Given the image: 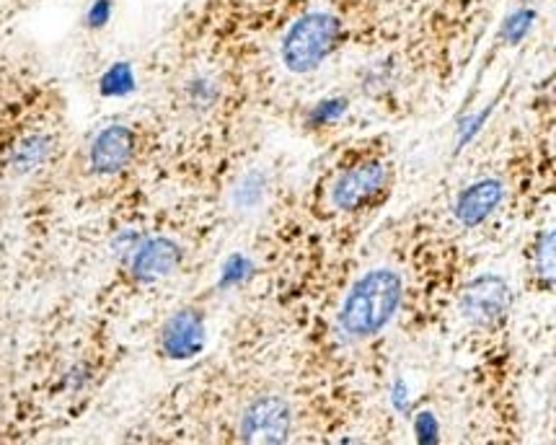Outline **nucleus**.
<instances>
[{
    "label": "nucleus",
    "instance_id": "4",
    "mask_svg": "<svg viewBox=\"0 0 556 445\" xmlns=\"http://www.w3.org/2000/svg\"><path fill=\"white\" fill-rule=\"evenodd\" d=\"M290 428H293V412H290L288 402L277 399V396H262L243 415L241 437L247 443L275 445L288 441Z\"/></svg>",
    "mask_w": 556,
    "mask_h": 445
},
{
    "label": "nucleus",
    "instance_id": "7",
    "mask_svg": "<svg viewBox=\"0 0 556 445\" xmlns=\"http://www.w3.org/2000/svg\"><path fill=\"white\" fill-rule=\"evenodd\" d=\"M181 265V249L172 239L140 241L132 252V275L140 282L164 280Z\"/></svg>",
    "mask_w": 556,
    "mask_h": 445
},
{
    "label": "nucleus",
    "instance_id": "8",
    "mask_svg": "<svg viewBox=\"0 0 556 445\" xmlns=\"http://www.w3.org/2000/svg\"><path fill=\"white\" fill-rule=\"evenodd\" d=\"M205 347V319L197 312H179L164 329V353L172 360H192Z\"/></svg>",
    "mask_w": 556,
    "mask_h": 445
},
{
    "label": "nucleus",
    "instance_id": "9",
    "mask_svg": "<svg viewBox=\"0 0 556 445\" xmlns=\"http://www.w3.org/2000/svg\"><path fill=\"white\" fill-rule=\"evenodd\" d=\"M502 198H505V187L500 179H481L473 181L458 194L456 202V218L464 223L466 228H477L490 215L497 211Z\"/></svg>",
    "mask_w": 556,
    "mask_h": 445
},
{
    "label": "nucleus",
    "instance_id": "15",
    "mask_svg": "<svg viewBox=\"0 0 556 445\" xmlns=\"http://www.w3.org/2000/svg\"><path fill=\"white\" fill-rule=\"evenodd\" d=\"M348 112V101L344 99H327L321 101V104L314 106V112L308 114V123L311 125H329V123H337L342 114Z\"/></svg>",
    "mask_w": 556,
    "mask_h": 445
},
{
    "label": "nucleus",
    "instance_id": "16",
    "mask_svg": "<svg viewBox=\"0 0 556 445\" xmlns=\"http://www.w3.org/2000/svg\"><path fill=\"white\" fill-rule=\"evenodd\" d=\"M415 433H417V441L430 445V443H438V433H440V424L435 420V415L432 412H419L417 420H415Z\"/></svg>",
    "mask_w": 556,
    "mask_h": 445
},
{
    "label": "nucleus",
    "instance_id": "3",
    "mask_svg": "<svg viewBox=\"0 0 556 445\" xmlns=\"http://www.w3.org/2000/svg\"><path fill=\"white\" fill-rule=\"evenodd\" d=\"M510 288L497 275H479L464 288L460 295V314L473 327H494L510 312Z\"/></svg>",
    "mask_w": 556,
    "mask_h": 445
},
{
    "label": "nucleus",
    "instance_id": "17",
    "mask_svg": "<svg viewBox=\"0 0 556 445\" xmlns=\"http://www.w3.org/2000/svg\"><path fill=\"white\" fill-rule=\"evenodd\" d=\"M110 16H112V0H97V3L88 9V26L99 29V26L110 22Z\"/></svg>",
    "mask_w": 556,
    "mask_h": 445
},
{
    "label": "nucleus",
    "instance_id": "2",
    "mask_svg": "<svg viewBox=\"0 0 556 445\" xmlns=\"http://www.w3.org/2000/svg\"><path fill=\"white\" fill-rule=\"evenodd\" d=\"M342 34V24L331 13L316 11L306 13L303 18L290 26L282 39V63L293 73L316 71L331 55Z\"/></svg>",
    "mask_w": 556,
    "mask_h": 445
},
{
    "label": "nucleus",
    "instance_id": "6",
    "mask_svg": "<svg viewBox=\"0 0 556 445\" xmlns=\"http://www.w3.org/2000/svg\"><path fill=\"white\" fill-rule=\"evenodd\" d=\"M132 153H135V135L130 127L110 125L93 138L88 158H91L93 171L117 174L130 164Z\"/></svg>",
    "mask_w": 556,
    "mask_h": 445
},
{
    "label": "nucleus",
    "instance_id": "5",
    "mask_svg": "<svg viewBox=\"0 0 556 445\" xmlns=\"http://www.w3.org/2000/svg\"><path fill=\"white\" fill-rule=\"evenodd\" d=\"M386 181V168L378 161H365V164L350 168L334 185V205L342 211H357L370 198L381 192Z\"/></svg>",
    "mask_w": 556,
    "mask_h": 445
},
{
    "label": "nucleus",
    "instance_id": "10",
    "mask_svg": "<svg viewBox=\"0 0 556 445\" xmlns=\"http://www.w3.org/2000/svg\"><path fill=\"white\" fill-rule=\"evenodd\" d=\"M101 97H110V99H119L127 97V93L135 91V71L130 63H114L110 71L101 76L99 84Z\"/></svg>",
    "mask_w": 556,
    "mask_h": 445
},
{
    "label": "nucleus",
    "instance_id": "12",
    "mask_svg": "<svg viewBox=\"0 0 556 445\" xmlns=\"http://www.w3.org/2000/svg\"><path fill=\"white\" fill-rule=\"evenodd\" d=\"M533 22H535V13L531 9L515 11L513 16H507L505 26H502V37H505L510 44L523 42V39L528 37V31L533 29Z\"/></svg>",
    "mask_w": 556,
    "mask_h": 445
},
{
    "label": "nucleus",
    "instance_id": "11",
    "mask_svg": "<svg viewBox=\"0 0 556 445\" xmlns=\"http://www.w3.org/2000/svg\"><path fill=\"white\" fill-rule=\"evenodd\" d=\"M47 151H50V145H47L45 138H39V135L26 138L24 143H18L16 153H13V166H16L18 171H29V168L42 164Z\"/></svg>",
    "mask_w": 556,
    "mask_h": 445
},
{
    "label": "nucleus",
    "instance_id": "13",
    "mask_svg": "<svg viewBox=\"0 0 556 445\" xmlns=\"http://www.w3.org/2000/svg\"><path fill=\"white\" fill-rule=\"evenodd\" d=\"M262 198H264V177L260 171H251L249 177L236 187V202H239L241 207H254L260 205Z\"/></svg>",
    "mask_w": 556,
    "mask_h": 445
},
{
    "label": "nucleus",
    "instance_id": "20",
    "mask_svg": "<svg viewBox=\"0 0 556 445\" xmlns=\"http://www.w3.org/2000/svg\"><path fill=\"white\" fill-rule=\"evenodd\" d=\"M393 402H396V407H399V409H404L406 394H404V383H402V381H399V386H396V394H393Z\"/></svg>",
    "mask_w": 556,
    "mask_h": 445
},
{
    "label": "nucleus",
    "instance_id": "19",
    "mask_svg": "<svg viewBox=\"0 0 556 445\" xmlns=\"http://www.w3.org/2000/svg\"><path fill=\"white\" fill-rule=\"evenodd\" d=\"M490 117V110H484L479 114V117H471V119H466L464 125H460V143H469V140L473 138V135L479 132V127H481V123H484V119Z\"/></svg>",
    "mask_w": 556,
    "mask_h": 445
},
{
    "label": "nucleus",
    "instance_id": "1",
    "mask_svg": "<svg viewBox=\"0 0 556 445\" xmlns=\"http://www.w3.org/2000/svg\"><path fill=\"white\" fill-rule=\"evenodd\" d=\"M402 303V278L393 269H372L352 285L339 312V329L355 340L378 334Z\"/></svg>",
    "mask_w": 556,
    "mask_h": 445
},
{
    "label": "nucleus",
    "instance_id": "18",
    "mask_svg": "<svg viewBox=\"0 0 556 445\" xmlns=\"http://www.w3.org/2000/svg\"><path fill=\"white\" fill-rule=\"evenodd\" d=\"M539 254H544V265H539V272H544L552 278V272H554V233L544 236V244L539 246Z\"/></svg>",
    "mask_w": 556,
    "mask_h": 445
},
{
    "label": "nucleus",
    "instance_id": "14",
    "mask_svg": "<svg viewBox=\"0 0 556 445\" xmlns=\"http://www.w3.org/2000/svg\"><path fill=\"white\" fill-rule=\"evenodd\" d=\"M251 275V262L243 254H233L228 256V262L223 265L220 272V288H230V285H241Z\"/></svg>",
    "mask_w": 556,
    "mask_h": 445
}]
</instances>
